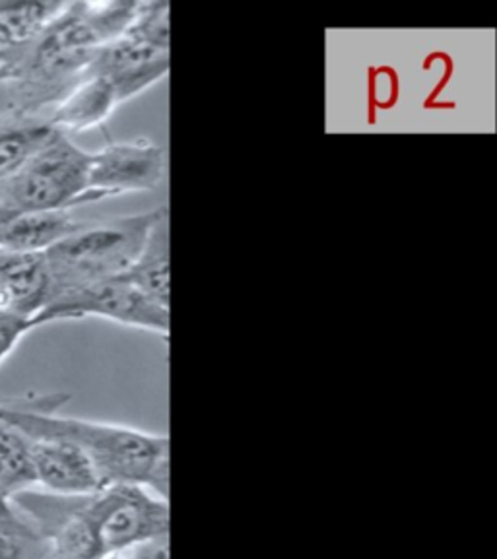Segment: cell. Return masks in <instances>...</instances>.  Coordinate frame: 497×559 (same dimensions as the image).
Masks as SVG:
<instances>
[{
    "mask_svg": "<svg viewBox=\"0 0 497 559\" xmlns=\"http://www.w3.org/2000/svg\"><path fill=\"white\" fill-rule=\"evenodd\" d=\"M140 2H67L44 34L10 67V109L45 115L69 96L96 59L97 51L131 26Z\"/></svg>",
    "mask_w": 497,
    "mask_h": 559,
    "instance_id": "cell-1",
    "label": "cell"
},
{
    "mask_svg": "<svg viewBox=\"0 0 497 559\" xmlns=\"http://www.w3.org/2000/svg\"><path fill=\"white\" fill-rule=\"evenodd\" d=\"M67 394H49L32 401L0 402V418L26 437L62 439L79 447L94 464L104 486L131 484L169 499V437L97 419L67 418L55 411Z\"/></svg>",
    "mask_w": 497,
    "mask_h": 559,
    "instance_id": "cell-2",
    "label": "cell"
},
{
    "mask_svg": "<svg viewBox=\"0 0 497 559\" xmlns=\"http://www.w3.org/2000/svg\"><path fill=\"white\" fill-rule=\"evenodd\" d=\"M164 212L166 206H159L131 216L82 222L74 234L44 253L51 282L49 304L122 276Z\"/></svg>",
    "mask_w": 497,
    "mask_h": 559,
    "instance_id": "cell-3",
    "label": "cell"
},
{
    "mask_svg": "<svg viewBox=\"0 0 497 559\" xmlns=\"http://www.w3.org/2000/svg\"><path fill=\"white\" fill-rule=\"evenodd\" d=\"M90 157L69 134L57 131L20 174L0 189V206L14 214L70 212L90 204Z\"/></svg>",
    "mask_w": 497,
    "mask_h": 559,
    "instance_id": "cell-4",
    "label": "cell"
},
{
    "mask_svg": "<svg viewBox=\"0 0 497 559\" xmlns=\"http://www.w3.org/2000/svg\"><path fill=\"white\" fill-rule=\"evenodd\" d=\"M105 556L125 554L134 544L169 533V499L131 484H109L80 498Z\"/></svg>",
    "mask_w": 497,
    "mask_h": 559,
    "instance_id": "cell-5",
    "label": "cell"
},
{
    "mask_svg": "<svg viewBox=\"0 0 497 559\" xmlns=\"http://www.w3.org/2000/svg\"><path fill=\"white\" fill-rule=\"evenodd\" d=\"M104 319L109 323L152 332L169 338L171 311L146 296L125 276L105 280L76 294L55 299L35 317L37 326L59 323V321H80V319Z\"/></svg>",
    "mask_w": 497,
    "mask_h": 559,
    "instance_id": "cell-6",
    "label": "cell"
},
{
    "mask_svg": "<svg viewBox=\"0 0 497 559\" xmlns=\"http://www.w3.org/2000/svg\"><path fill=\"white\" fill-rule=\"evenodd\" d=\"M166 177V152L150 139L109 142L90 157V204L157 189Z\"/></svg>",
    "mask_w": 497,
    "mask_h": 559,
    "instance_id": "cell-7",
    "label": "cell"
},
{
    "mask_svg": "<svg viewBox=\"0 0 497 559\" xmlns=\"http://www.w3.org/2000/svg\"><path fill=\"white\" fill-rule=\"evenodd\" d=\"M169 67L171 47L150 44L125 29V34L97 51L87 74L107 80L122 105L167 79Z\"/></svg>",
    "mask_w": 497,
    "mask_h": 559,
    "instance_id": "cell-8",
    "label": "cell"
},
{
    "mask_svg": "<svg viewBox=\"0 0 497 559\" xmlns=\"http://www.w3.org/2000/svg\"><path fill=\"white\" fill-rule=\"evenodd\" d=\"M29 463L37 486L55 496H87L104 484L96 468L79 447L62 439L27 437Z\"/></svg>",
    "mask_w": 497,
    "mask_h": 559,
    "instance_id": "cell-9",
    "label": "cell"
},
{
    "mask_svg": "<svg viewBox=\"0 0 497 559\" xmlns=\"http://www.w3.org/2000/svg\"><path fill=\"white\" fill-rule=\"evenodd\" d=\"M49 299L51 282L45 254L0 251V309L35 321V317L49 306Z\"/></svg>",
    "mask_w": 497,
    "mask_h": 559,
    "instance_id": "cell-10",
    "label": "cell"
},
{
    "mask_svg": "<svg viewBox=\"0 0 497 559\" xmlns=\"http://www.w3.org/2000/svg\"><path fill=\"white\" fill-rule=\"evenodd\" d=\"M121 107L114 86L96 74H87L79 86L62 97L59 104L45 115L57 131L64 134L94 131L104 127Z\"/></svg>",
    "mask_w": 497,
    "mask_h": 559,
    "instance_id": "cell-11",
    "label": "cell"
},
{
    "mask_svg": "<svg viewBox=\"0 0 497 559\" xmlns=\"http://www.w3.org/2000/svg\"><path fill=\"white\" fill-rule=\"evenodd\" d=\"M55 132L57 129L45 115L20 114L14 109L0 115V189L26 167Z\"/></svg>",
    "mask_w": 497,
    "mask_h": 559,
    "instance_id": "cell-12",
    "label": "cell"
},
{
    "mask_svg": "<svg viewBox=\"0 0 497 559\" xmlns=\"http://www.w3.org/2000/svg\"><path fill=\"white\" fill-rule=\"evenodd\" d=\"M70 212H26L14 214L0 239V251L44 254L79 229Z\"/></svg>",
    "mask_w": 497,
    "mask_h": 559,
    "instance_id": "cell-13",
    "label": "cell"
},
{
    "mask_svg": "<svg viewBox=\"0 0 497 559\" xmlns=\"http://www.w3.org/2000/svg\"><path fill=\"white\" fill-rule=\"evenodd\" d=\"M169 249H171V239H169V216L166 209L154 227L150 229L149 237L142 245L139 257L132 262L131 269L122 274L146 296L166 307H169V280H171Z\"/></svg>",
    "mask_w": 497,
    "mask_h": 559,
    "instance_id": "cell-14",
    "label": "cell"
},
{
    "mask_svg": "<svg viewBox=\"0 0 497 559\" xmlns=\"http://www.w3.org/2000/svg\"><path fill=\"white\" fill-rule=\"evenodd\" d=\"M67 2L49 0H0V51H26Z\"/></svg>",
    "mask_w": 497,
    "mask_h": 559,
    "instance_id": "cell-15",
    "label": "cell"
},
{
    "mask_svg": "<svg viewBox=\"0 0 497 559\" xmlns=\"http://www.w3.org/2000/svg\"><path fill=\"white\" fill-rule=\"evenodd\" d=\"M35 486L29 463V439L0 418V515L24 521L12 506L17 493Z\"/></svg>",
    "mask_w": 497,
    "mask_h": 559,
    "instance_id": "cell-16",
    "label": "cell"
},
{
    "mask_svg": "<svg viewBox=\"0 0 497 559\" xmlns=\"http://www.w3.org/2000/svg\"><path fill=\"white\" fill-rule=\"evenodd\" d=\"M34 329H37L34 319L9 309H0V364L9 358L20 341ZM4 401L7 399H0V402Z\"/></svg>",
    "mask_w": 497,
    "mask_h": 559,
    "instance_id": "cell-17",
    "label": "cell"
},
{
    "mask_svg": "<svg viewBox=\"0 0 497 559\" xmlns=\"http://www.w3.org/2000/svg\"><path fill=\"white\" fill-rule=\"evenodd\" d=\"M127 559H169V533L157 534L125 551Z\"/></svg>",
    "mask_w": 497,
    "mask_h": 559,
    "instance_id": "cell-18",
    "label": "cell"
},
{
    "mask_svg": "<svg viewBox=\"0 0 497 559\" xmlns=\"http://www.w3.org/2000/svg\"><path fill=\"white\" fill-rule=\"evenodd\" d=\"M0 534H9V536H16V538L27 542H39L32 524L26 521H10L2 515H0Z\"/></svg>",
    "mask_w": 497,
    "mask_h": 559,
    "instance_id": "cell-19",
    "label": "cell"
},
{
    "mask_svg": "<svg viewBox=\"0 0 497 559\" xmlns=\"http://www.w3.org/2000/svg\"><path fill=\"white\" fill-rule=\"evenodd\" d=\"M24 542L27 540L0 534V559H24Z\"/></svg>",
    "mask_w": 497,
    "mask_h": 559,
    "instance_id": "cell-20",
    "label": "cell"
},
{
    "mask_svg": "<svg viewBox=\"0 0 497 559\" xmlns=\"http://www.w3.org/2000/svg\"><path fill=\"white\" fill-rule=\"evenodd\" d=\"M14 59H16V52L0 51V84H4V80L9 76Z\"/></svg>",
    "mask_w": 497,
    "mask_h": 559,
    "instance_id": "cell-21",
    "label": "cell"
},
{
    "mask_svg": "<svg viewBox=\"0 0 497 559\" xmlns=\"http://www.w3.org/2000/svg\"><path fill=\"white\" fill-rule=\"evenodd\" d=\"M14 216V212H10V210L2 209L0 206V239H2V234H4V229L9 226L10 219Z\"/></svg>",
    "mask_w": 497,
    "mask_h": 559,
    "instance_id": "cell-22",
    "label": "cell"
},
{
    "mask_svg": "<svg viewBox=\"0 0 497 559\" xmlns=\"http://www.w3.org/2000/svg\"><path fill=\"white\" fill-rule=\"evenodd\" d=\"M102 559H127V556L125 554H111V556H105Z\"/></svg>",
    "mask_w": 497,
    "mask_h": 559,
    "instance_id": "cell-23",
    "label": "cell"
}]
</instances>
